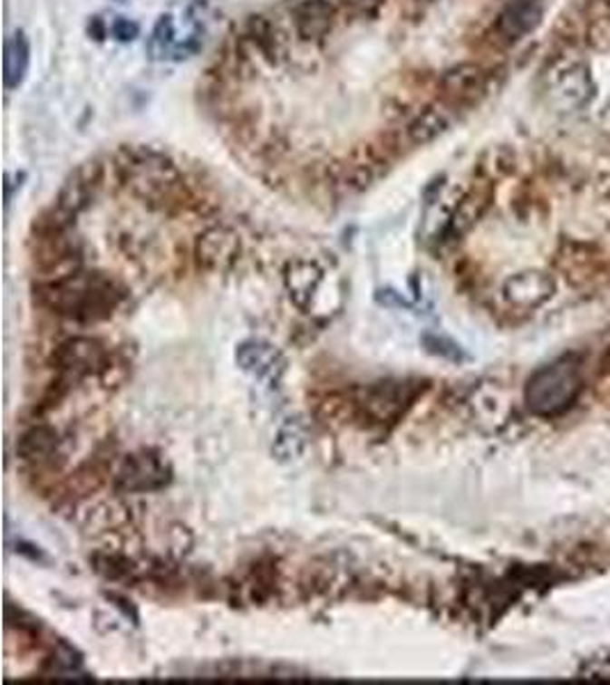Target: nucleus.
<instances>
[{"mask_svg":"<svg viewBox=\"0 0 610 685\" xmlns=\"http://www.w3.org/2000/svg\"><path fill=\"white\" fill-rule=\"evenodd\" d=\"M37 297L48 311L63 318L99 323L115 314L124 300V291L103 272L73 270L39 285Z\"/></svg>","mask_w":610,"mask_h":685,"instance_id":"obj_1","label":"nucleus"},{"mask_svg":"<svg viewBox=\"0 0 610 685\" xmlns=\"http://www.w3.org/2000/svg\"><path fill=\"white\" fill-rule=\"evenodd\" d=\"M583 391V368L576 354H565L537 368L526 384V407L535 416H560Z\"/></svg>","mask_w":610,"mask_h":685,"instance_id":"obj_2","label":"nucleus"},{"mask_svg":"<svg viewBox=\"0 0 610 685\" xmlns=\"http://www.w3.org/2000/svg\"><path fill=\"white\" fill-rule=\"evenodd\" d=\"M126 183L147 201H165L181 188V174L156 151H126L120 165Z\"/></svg>","mask_w":610,"mask_h":685,"instance_id":"obj_3","label":"nucleus"},{"mask_svg":"<svg viewBox=\"0 0 610 685\" xmlns=\"http://www.w3.org/2000/svg\"><path fill=\"white\" fill-rule=\"evenodd\" d=\"M544 85H547L553 103L567 112L583 108L592 96V78L586 63L569 55L556 57L548 64L547 73H544Z\"/></svg>","mask_w":610,"mask_h":685,"instance_id":"obj_4","label":"nucleus"},{"mask_svg":"<svg viewBox=\"0 0 610 685\" xmlns=\"http://www.w3.org/2000/svg\"><path fill=\"white\" fill-rule=\"evenodd\" d=\"M423 391L421 381H402V380H389L377 381V384L368 386L363 391L359 407L363 414L377 425L396 423L398 419L405 416V411L414 405V400Z\"/></svg>","mask_w":610,"mask_h":685,"instance_id":"obj_5","label":"nucleus"},{"mask_svg":"<svg viewBox=\"0 0 610 685\" xmlns=\"http://www.w3.org/2000/svg\"><path fill=\"white\" fill-rule=\"evenodd\" d=\"M60 372V384H76L85 377L99 375L110 368L108 350L96 338H72L53 357Z\"/></svg>","mask_w":610,"mask_h":685,"instance_id":"obj_6","label":"nucleus"},{"mask_svg":"<svg viewBox=\"0 0 610 685\" xmlns=\"http://www.w3.org/2000/svg\"><path fill=\"white\" fill-rule=\"evenodd\" d=\"M539 19H542L539 0H508L503 10L496 14L491 33H494L496 42H501L503 46H512L519 39H524L539 24Z\"/></svg>","mask_w":610,"mask_h":685,"instance_id":"obj_7","label":"nucleus"},{"mask_svg":"<svg viewBox=\"0 0 610 685\" xmlns=\"http://www.w3.org/2000/svg\"><path fill=\"white\" fill-rule=\"evenodd\" d=\"M236 362L245 372L257 377L258 381H267V384H276L286 371L284 354L272 342L258 341V338L240 342L236 350Z\"/></svg>","mask_w":610,"mask_h":685,"instance_id":"obj_8","label":"nucleus"},{"mask_svg":"<svg viewBox=\"0 0 610 685\" xmlns=\"http://www.w3.org/2000/svg\"><path fill=\"white\" fill-rule=\"evenodd\" d=\"M169 480V471L158 455L151 452H138L131 455L117 476V487L121 491H153L165 487Z\"/></svg>","mask_w":610,"mask_h":685,"instance_id":"obj_9","label":"nucleus"},{"mask_svg":"<svg viewBox=\"0 0 610 685\" xmlns=\"http://www.w3.org/2000/svg\"><path fill=\"white\" fill-rule=\"evenodd\" d=\"M293 24L302 42H323L336 24V5L332 0H300L293 10Z\"/></svg>","mask_w":610,"mask_h":685,"instance_id":"obj_10","label":"nucleus"},{"mask_svg":"<svg viewBox=\"0 0 610 685\" xmlns=\"http://www.w3.org/2000/svg\"><path fill=\"white\" fill-rule=\"evenodd\" d=\"M197 258L210 270L227 267L238 256V236L225 227H210L197 238Z\"/></svg>","mask_w":610,"mask_h":685,"instance_id":"obj_11","label":"nucleus"},{"mask_svg":"<svg viewBox=\"0 0 610 685\" xmlns=\"http://www.w3.org/2000/svg\"><path fill=\"white\" fill-rule=\"evenodd\" d=\"M323 267L314 261L291 263L284 272V285H286L293 304L300 306V309H309L311 300H314L320 284H323Z\"/></svg>","mask_w":610,"mask_h":685,"instance_id":"obj_12","label":"nucleus"},{"mask_svg":"<svg viewBox=\"0 0 610 685\" xmlns=\"http://www.w3.org/2000/svg\"><path fill=\"white\" fill-rule=\"evenodd\" d=\"M245 39L266 57L267 63L276 64L286 57V39L267 16H249L245 24Z\"/></svg>","mask_w":610,"mask_h":685,"instance_id":"obj_13","label":"nucleus"},{"mask_svg":"<svg viewBox=\"0 0 610 685\" xmlns=\"http://www.w3.org/2000/svg\"><path fill=\"white\" fill-rule=\"evenodd\" d=\"M441 85L443 94L453 101H469L476 94H480L482 87H485V72H482L478 64L464 63L455 64V67L446 69L441 73Z\"/></svg>","mask_w":610,"mask_h":685,"instance_id":"obj_14","label":"nucleus"},{"mask_svg":"<svg viewBox=\"0 0 610 685\" xmlns=\"http://www.w3.org/2000/svg\"><path fill=\"white\" fill-rule=\"evenodd\" d=\"M553 284L542 275H533V272H526V275L512 276L506 284L503 293H506V300L512 306H519V309H533L539 306L544 300L551 297Z\"/></svg>","mask_w":610,"mask_h":685,"instance_id":"obj_15","label":"nucleus"},{"mask_svg":"<svg viewBox=\"0 0 610 685\" xmlns=\"http://www.w3.org/2000/svg\"><path fill=\"white\" fill-rule=\"evenodd\" d=\"M58 432L53 428H46V425H39V428L28 429V432L21 437L19 446H16V452L24 457L25 462L33 464H44L48 462L55 452H58Z\"/></svg>","mask_w":610,"mask_h":685,"instance_id":"obj_16","label":"nucleus"},{"mask_svg":"<svg viewBox=\"0 0 610 685\" xmlns=\"http://www.w3.org/2000/svg\"><path fill=\"white\" fill-rule=\"evenodd\" d=\"M30 67V43L24 33H15L5 42V60H3V72H5V87L16 90L24 82L25 73Z\"/></svg>","mask_w":610,"mask_h":685,"instance_id":"obj_17","label":"nucleus"},{"mask_svg":"<svg viewBox=\"0 0 610 685\" xmlns=\"http://www.w3.org/2000/svg\"><path fill=\"white\" fill-rule=\"evenodd\" d=\"M449 124L450 114L443 108H439V105H432V108L421 110L414 120L410 121V126H407V140L412 144H428L449 129Z\"/></svg>","mask_w":610,"mask_h":685,"instance_id":"obj_18","label":"nucleus"},{"mask_svg":"<svg viewBox=\"0 0 610 685\" xmlns=\"http://www.w3.org/2000/svg\"><path fill=\"white\" fill-rule=\"evenodd\" d=\"M179 34H177V25H174V19L169 14H162L160 19L156 21L153 25L151 34H149L147 42V53L151 60L160 63V60H169L177 55V46H179Z\"/></svg>","mask_w":610,"mask_h":685,"instance_id":"obj_19","label":"nucleus"},{"mask_svg":"<svg viewBox=\"0 0 610 685\" xmlns=\"http://www.w3.org/2000/svg\"><path fill=\"white\" fill-rule=\"evenodd\" d=\"M92 197V178H85L82 174H76L72 181L64 183L63 192L58 197V208L67 215H76L90 204Z\"/></svg>","mask_w":610,"mask_h":685,"instance_id":"obj_20","label":"nucleus"},{"mask_svg":"<svg viewBox=\"0 0 610 685\" xmlns=\"http://www.w3.org/2000/svg\"><path fill=\"white\" fill-rule=\"evenodd\" d=\"M485 197L478 195V192H471V195L467 197V199L462 201V204L458 206V210L453 213V217H450L449 222V234L453 236V238H458V236L467 234L469 228L473 227V224L478 222V217L482 215V210H485Z\"/></svg>","mask_w":610,"mask_h":685,"instance_id":"obj_21","label":"nucleus"},{"mask_svg":"<svg viewBox=\"0 0 610 685\" xmlns=\"http://www.w3.org/2000/svg\"><path fill=\"white\" fill-rule=\"evenodd\" d=\"M305 446H306V439L300 425L286 423L282 429H279V434H276L275 452L282 457V459H295V457L302 455Z\"/></svg>","mask_w":610,"mask_h":685,"instance_id":"obj_22","label":"nucleus"},{"mask_svg":"<svg viewBox=\"0 0 610 685\" xmlns=\"http://www.w3.org/2000/svg\"><path fill=\"white\" fill-rule=\"evenodd\" d=\"M138 24L131 19H115L112 25H110V34H112L117 42H133V39L138 37Z\"/></svg>","mask_w":610,"mask_h":685,"instance_id":"obj_23","label":"nucleus"},{"mask_svg":"<svg viewBox=\"0 0 610 685\" xmlns=\"http://www.w3.org/2000/svg\"><path fill=\"white\" fill-rule=\"evenodd\" d=\"M382 5H384V0H350L354 14L363 16V19H373L382 10Z\"/></svg>","mask_w":610,"mask_h":685,"instance_id":"obj_24","label":"nucleus"},{"mask_svg":"<svg viewBox=\"0 0 610 685\" xmlns=\"http://www.w3.org/2000/svg\"><path fill=\"white\" fill-rule=\"evenodd\" d=\"M592 3H595V10L599 12L604 19L610 21V0H592Z\"/></svg>","mask_w":610,"mask_h":685,"instance_id":"obj_25","label":"nucleus"},{"mask_svg":"<svg viewBox=\"0 0 610 685\" xmlns=\"http://www.w3.org/2000/svg\"><path fill=\"white\" fill-rule=\"evenodd\" d=\"M423 3H430V0H423Z\"/></svg>","mask_w":610,"mask_h":685,"instance_id":"obj_26","label":"nucleus"}]
</instances>
